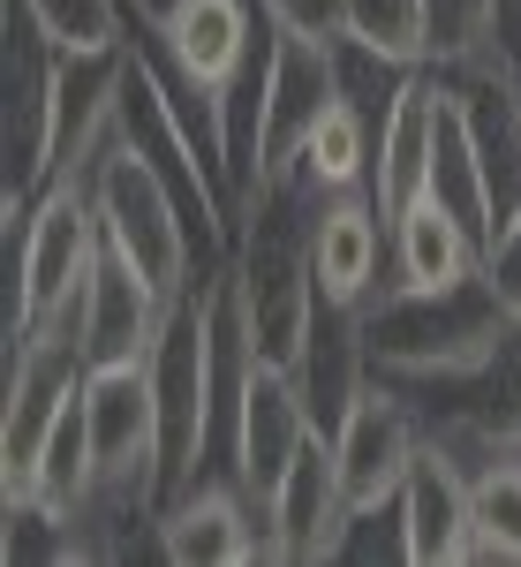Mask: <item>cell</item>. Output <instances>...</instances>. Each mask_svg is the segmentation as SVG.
Masks as SVG:
<instances>
[{
	"label": "cell",
	"mask_w": 521,
	"mask_h": 567,
	"mask_svg": "<svg viewBox=\"0 0 521 567\" xmlns=\"http://www.w3.org/2000/svg\"><path fill=\"white\" fill-rule=\"evenodd\" d=\"M91 379L84 349V303L53 310L23 341H8V409H0V492H23L39 470L53 424L69 416V401Z\"/></svg>",
	"instance_id": "7"
},
{
	"label": "cell",
	"mask_w": 521,
	"mask_h": 567,
	"mask_svg": "<svg viewBox=\"0 0 521 567\" xmlns=\"http://www.w3.org/2000/svg\"><path fill=\"white\" fill-rule=\"evenodd\" d=\"M31 8L69 53H122L129 45V0H31Z\"/></svg>",
	"instance_id": "25"
},
{
	"label": "cell",
	"mask_w": 521,
	"mask_h": 567,
	"mask_svg": "<svg viewBox=\"0 0 521 567\" xmlns=\"http://www.w3.org/2000/svg\"><path fill=\"white\" fill-rule=\"evenodd\" d=\"M144 371H152V401H159V499L174 507L197 484L205 439H212V280L174 296Z\"/></svg>",
	"instance_id": "5"
},
{
	"label": "cell",
	"mask_w": 521,
	"mask_h": 567,
	"mask_svg": "<svg viewBox=\"0 0 521 567\" xmlns=\"http://www.w3.org/2000/svg\"><path fill=\"white\" fill-rule=\"evenodd\" d=\"M400 507H408V553H416V567H454L469 553V529H477L469 470H461L438 439H424V454L408 462Z\"/></svg>",
	"instance_id": "18"
},
{
	"label": "cell",
	"mask_w": 521,
	"mask_h": 567,
	"mask_svg": "<svg viewBox=\"0 0 521 567\" xmlns=\"http://www.w3.org/2000/svg\"><path fill=\"white\" fill-rule=\"evenodd\" d=\"M295 386L310 401V424L333 439L341 416L355 409V393L371 386V349H363V310L347 303H310V326H303V349H295Z\"/></svg>",
	"instance_id": "16"
},
{
	"label": "cell",
	"mask_w": 521,
	"mask_h": 567,
	"mask_svg": "<svg viewBox=\"0 0 521 567\" xmlns=\"http://www.w3.org/2000/svg\"><path fill=\"white\" fill-rule=\"evenodd\" d=\"M514 318L491 296V280H461V288H386L363 303V349H371V379L416 386V379H461L499 349Z\"/></svg>",
	"instance_id": "2"
},
{
	"label": "cell",
	"mask_w": 521,
	"mask_h": 567,
	"mask_svg": "<svg viewBox=\"0 0 521 567\" xmlns=\"http://www.w3.org/2000/svg\"><path fill=\"white\" fill-rule=\"evenodd\" d=\"M386 250H393V219L378 213L371 189L325 197V213H317V250H310L317 296H325V303H347V310H363L371 296H386V288H378Z\"/></svg>",
	"instance_id": "15"
},
{
	"label": "cell",
	"mask_w": 521,
	"mask_h": 567,
	"mask_svg": "<svg viewBox=\"0 0 521 567\" xmlns=\"http://www.w3.org/2000/svg\"><path fill=\"white\" fill-rule=\"evenodd\" d=\"M317 213H325V189L295 159V167L264 175L258 197L235 219V288H242V310H250V341L272 363H295L310 303H317V280H310Z\"/></svg>",
	"instance_id": "1"
},
{
	"label": "cell",
	"mask_w": 521,
	"mask_h": 567,
	"mask_svg": "<svg viewBox=\"0 0 521 567\" xmlns=\"http://www.w3.org/2000/svg\"><path fill=\"white\" fill-rule=\"evenodd\" d=\"M491 61H507L521 69V0H491V45H483Z\"/></svg>",
	"instance_id": "31"
},
{
	"label": "cell",
	"mask_w": 521,
	"mask_h": 567,
	"mask_svg": "<svg viewBox=\"0 0 521 567\" xmlns=\"http://www.w3.org/2000/svg\"><path fill=\"white\" fill-rule=\"evenodd\" d=\"M91 197H98V227H106V243L122 250V258L159 288V296H189L197 280H212L205 258H197V235H189V213L174 205V189L152 167H144V152L122 144V136H106V152H98V167H91Z\"/></svg>",
	"instance_id": "6"
},
{
	"label": "cell",
	"mask_w": 521,
	"mask_h": 567,
	"mask_svg": "<svg viewBox=\"0 0 521 567\" xmlns=\"http://www.w3.org/2000/svg\"><path fill=\"white\" fill-rule=\"evenodd\" d=\"M371 152H378L371 114H363L355 99H333V106L317 114L310 144H303V167L325 197H341V189H371Z\"/></svg>",
	"instance_id": "22"
},
{
	"label": "cell",
	"mask_w": 521,
	"mask_h": 567,
	"mask_svg": "<svg viewBox=\"0 0 521 567\" xmlns=\"http://www.w3.org/2000/svg\"><path fill=\"white\" fill-rule=\"evenodd\" d=\"M431 182V69L393 99V114L378 122V152H371V197L378 213L400 219Z\"/></svg>",
	"instance_id": "21"
},
{
	"label": "cell",
	"mask_w": 521,
	"mask_h": 567,
	"mask_svg": "<svg viewBox=\"0 0 521 567\" xmlns=\"http://www.w3.org/2000/svg\"><path fill=\"white\" fill-rule=\"evenodd\" d=\"M333 69H341V99H355V106L371 114V130L393 114V99L424 76V69L386 61V53H371V45H355V39H333Z\"/></svg>",
	"instance_id": "26"
},
{
	"label": "cell",
	"mask_w": 521,
	"mask_h": 567,
	"mask_svg": "<svg viewBox=\"0 0 521 567\" xmlns=\"http://www.w3.org/2000/svg\"><path fill=\"white\" fill-rule=\"evenodd\" d=\"M264 523H272V560H288V567L333 560V537L347 523V484H341V454H333L325 432L295 454V470L264 499Z\"/></svg>",
	"instance_id": "14"
},
{
	"label": "cell",
	"mask_w": 521,
	"mask_h": 567,
	"mask_svg": "<svg viewBox=\"0 0 521 567\" xmlns=\"http://www.w3.org/2000/svg\"><path fill=\"white\" fill-rule=\"evenodd\" d=\"M84 424H91L98 484H152L159 492V401H152V371L144 363H91Z\"/></svg>",
	"instance_id": "8"
},
{
	"label": "cell",
	"mask_w": 521,
	"mask_h": 567,
	"mask_svg": "<svg viewBox=\"0 0 521 567\" xmlns=\"http://www.w3.org/2000/svg\"><path fill=\"white\" fill-rule=\"evenodd\" d=\"M333 454H341V484L347 507H371V499H393L408 484V462L424 454V416L408 409V393L371 379L355 393V409L341 416L333 432Z\"/></svg>",
	"instance_id": "10"
},
{
	"label": "cell",
	"mask_w": 521,
	"mask_h": 567,
	"mask_svg": "<svg viewBox=\"0 0 521 567\" xmlns=\"http://www.w3.org/2000/svg\"><path fill=\"white\" fill-rule=\"evenodd\" d=\"M424 189H431L438 205H446V213H454L483 250H491V235H499V227H491V189H483L477 130H469V99L446 84L438 69H431V182H424Z\"/></svg>",
	"instance_id": "19"
},
{
	"label": "cell",
	"mask_w": 521,
	"mask_h": 567,
	"mask_svg": "<svg viewBox=\"0 0 521 567\" xmlns=\"http://www.w3.org/2000/svg\"><path fill=\"white\" fill-rule=\"evenodd\" d=\"M393 288H461L483 272V243L461 227V219L438 205L431 189L393 219Z\"/></svg>",
	"instance_id": "20"
},
{
	"label": "cell",
	"mask_w": 521,
	"mask_h": 567,
	"mask_svg": "<svg viewBox=\"0 0 521 567\" xmlns=\"http://www.w3.org/2000/svg\"><path fill=\"white\" fill-rule=\"evenodd\" d=\"M15 219H23V235L8 227V341H23L53 310L84 303L91 272H98V250H106L91 167L53 175Z\"/></svg>",
	"instance_id": "4"
},
{
	"label": "cell",
	"mask_w": 521,
	"mask_h": 567,
	"mask_svg": "<svg viewBox=\"0 0 521 567\" xmlns=\"http://www.w3.org/2000/svg\"><path fill=\"white\" fill-rule=\"evenodd\" d=\"M341 39L408 61V69H431V8L424 0H341Z\"/></svg>",
	"instance_id": "24"
},
{
	"label": "cell",
	"mask_w": 521,
	"mask_h": 567,
	"mask_svg": "<svg viewBox=\"0 0 521 567\" xmlns=\"http://www.w3.org/2000/svg\"><path fill=\"white\" fill-rule=\"evenodd\" d=\"M167 296L136 272L114 243L98 250V272H91L84 288V349L91 363H144L152 341H159V326H167Z\"/></svg>",
	"instance_id": "17"
},
{
	"label": "cell",
	"mask_w": 521,
	"mask_h": 567,
	"mask_svg": "<svg viewBox=\"0 0 521 567\" xmlns=\"http://www.w3.org/2000/svg\"><path fill=\"white\" fill-rule=\"evenodd\" d=\"M333 560H408V507H400V492L393 499H371V507H347L341 537H333Z\"/></svg>",
	"instance_id": "27"
},
{
	"label": "cell",
	"mask_w": 521,
	"mask_h": 567,
	"mask_svg": "<svg viewBox=\"0 0 521 567\" xmlns=\"http://www.w3.org/2000/svg\"><path fill=\"white\" fill-rule=\"evenodd\" d=\"M341 99V69H333V39L317 31H288L272 45V84H264V144H258V182L303 159L317 114Z\"/></svg>",
	"instance_id": "11"
},
{
	"label": "cell",
	"mask_w": 521,
	"mask_h": 567,
	"mask_svg": "<svg viewBox=\"0 0 521 567\" xmlns=\"http://www.w3.org/2000/svg\"><path fill=\"white\" fill-rule=\"evenodd\" d=\"M431 8V69L477 61L491 45V0H424Z\"/></svg>",
	"instance_id": "28"
},
{
	"label": "cell",
	"mask_w": 521,
	"mask_h": 567,
	"mask_svg": "<svg viewBox=\"0 0 521 567\" xmlns=\"http://www.w3.org/2000/svg\"><path fill=\"white\" fill-rule=\"evenodd\" d=\"M310 439H317V424H310V401L295 386V371L258 355L250 386H242V432H235V477H242V492L258 507L280 492V477L295 470V454H303Z\"/></svg>",
	"instance_id": "12"
},
{
	"label": "cell",
	"mask_w": 521,
	"mask_h": 567,
	"mask_svg": "<svg viewBox=\"0 0 521 567\" xmlns=\"http://www.w3.org/2000/svg\"><path fill=\"white\" fill-rule=\"evenodd\" d=\"M469 507H477V529H469V553L461 560H521V454H491L469 470Z\"/></svg>",
	"instance_id": "23"
},
{
	"label": "cell",
	"mask_w": 521,
	"mask_h": 567,
	"mask_svg": "<svg viewBox=\"0 0 521 567\" xmlns=\"http://www.w3.org/2000/svg\"><path fill=\"white\" fill-rule=\"evenodd\" d=\"M288 31H317V39H341V0H264Z\"/></svg>",
	"instance_id": "30"
},
{
	"label": "cell",
	"mask_w": 521,
	"mask_h": 567,
	"mask_svg": "<svg viewBox=\"0 0 521 567\" xmlns=\"http://www.w3.org/2000/svg\"><path fill=\"white\" fill-rule=\"evenodd\" d=\"M159 560L174 567H250L272 560V523L235 477H197L159 515Z\"/></svg>",
	"instance_id": "9"
},
{
	"label": "cell",
	"mask_w": 521,
	"mask_h": 567,
	"mask_svg": "<svg viewBox=\"0 0 521 567\" xmlns=\"http://www.w3.org/2000/svg\"><path fill=\"white\" fill-rule=\"evenodd\" d=\"M483 280H491V296L507 303V318L521 326V219L491 243V250H483Z\"/></svg>",
	"instance_id": "29"
},
{
	"label": "cell",
	"mask_w": 521,
	"mask_h": 567,
	"mask_svg": "<svg viewBox=\"0 0 521 567\" xmlns=\"http://www.w3.org/2000/svg\"><path fill=\"white\" fill-rule=\"evenodd\" d=\"M69 106V45L39 23L31 0H0V205L23 213L53 175Z\"/></svg>",
	"instance_id": "3"
},
{
	"label": "cell",
	"mask_w": 521,
	"mask_h": 567,
	"mask_svg": "<svg viewBox=\"0 0 521 567\" xmlns=\"http://www.w3.org/2000/svg\"><path fill=\"white\" fill-rule=\"evenodd\" d=\"M264 16H272L264 0H167L159 16H136V23L167 45V61L181 69V76H197V84L212 91V106H219V91L235 84V69L250 61Z\"/></svg>",
	"instance_id": "13"
}]
</instances>
